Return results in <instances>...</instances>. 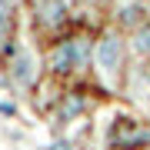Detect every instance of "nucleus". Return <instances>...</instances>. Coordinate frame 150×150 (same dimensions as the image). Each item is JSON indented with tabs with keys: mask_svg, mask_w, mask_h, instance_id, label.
<instances>
[{
	"mask_svg": "<svg viewBox=\"0 0 150 150\" xmlns=\"http://www.w3.org/2000/svg\"><path fill=\"white\" fill-rule=\"evenodd\" d=\"M93 57H97V67H100L103 74H113V70L120 67V57H123V47H120V40H117V37H103L100 43H97Z\"/></svg>",
	"mask_w": 150,
	"mask_h": 150,
	"instance_id": "nucleus-1",
	"label": "nucleus"
},
{
	"mask_svg": "<svg viewBox=\"0 0 150 150\" xmlns=\"http://www.w3.org/2000/svg\"><path fill=\"white\" fill-rule=\"evenodd\" d=\"M83 64V47L80 43H67L54 54V67L57 70H70V67H80Z\"/></svg>",
	"mask_w": 150,
	"mask_h": 150,
	"instance_id": "nucleus-2",
	"label": "nucleus"
},
{
	"mask_svg": "<svg viewBox=\"0 0 150 150\" xmlns=\"http://www.w3.org/2000/svg\"><path fill=\"white\" fill-rule=\"evenodd\" d=\"M13 77H17L20 83H30V57H27V54H20V60L13 64Z\"/></svg>",
	"mask_w": 150,
	"mask_h": 150,
	"instance_id": "nucleus-3",
	"label": "nucleus"
},
{
	"mask_svg": "<svg viewBox=\"0 0 150 150\" xmlns=\"http://www.w3.org/2000/svg\"><path fill=\"white\" fill-rule=\"evenodd\" d=\"M60 13H64V4H60V0H47V20H50V23H57V20H60Z\"/></svg>",
	"mask_w": 150,
	"mask_h": 150,
	"instance_id": "nucleus-4",
	"label": "nucleus"
},
{
	"mask_svg": "<svg viewBox=\"0 0 150 150\" xmlns=\"http://www.w3.org/2000/svg\"><path fill=\"white\" fill-rule=\"evenodd\" d=\"M137 50H140V54H150V30H144L137 37Z\"/></svg>",
	"mask_w": 150,
	"mask_h": 150,
	"instance_id": "nucleus-5",
	"label": "nucleus"
},
{
	"mask_svg": "<svg viewBox=\"0 0 150 150\" xmlns=\"http://www.w3.org/2000/svg\"><path fill=\"white\" fill-rule=\"evenodd\" d=\"M7 13H10V0H0V33L7 30Z\"/></svg>",
	"mask_w": 150,
	"mask_h": 150,
	"instance_id": "nucleus-6",
	"label": "nucleus"
}]
</instances>
